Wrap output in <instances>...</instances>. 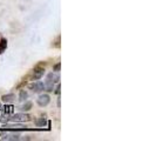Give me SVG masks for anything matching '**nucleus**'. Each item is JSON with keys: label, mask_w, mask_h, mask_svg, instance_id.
<instances>
[{"label": "nucleus", "mask_w": 156, "mask_h": 141, "mask_svg": "<svg viewBox=\"0 0 156 141\" xmlns=\"http://www.w3.org/2000/svg\"><path fill=\"white\" fill-rule=\"evenodd\" d=\"M35 125L37 127H45L46 125V118H40L35 121Z\"/></svg>", "instance_id": "obj_10"}, {"label": "nucleus", "mask_w": 156, "mask_h": 141, "mask_svg": "<svg viewBox=\"0 0 156 141\" xmlns=\"http://www.w3.org/2000/svg\"><path fill=\"white\" fill-rule=\"evenodd\" d=\"M30 89L33 91V92H35V93H40V92H42L45 89L44 82H41V81H34V82H32L31 85H30Z\"/></svg>", "instance_id": "obj_6"}, {"label": "nucleus", "mask_w": 156, "mask_h": 141, "mask_svg": "<svg viewBox=\"0 0 156 141\" xmlns=\"http://www.w3.org/2000/svg\"><path fill=\"white\" fill-rule=\"evenodd\" d=\"M0 139L1 140H7V141H18L20 140V134L16 133H4L0 134Z\"/></svg>", "instance_id": "obj_3"}, {"label": "nucleus", "mask_w": 156, "mask_h": 141, "mask_svg": "<svg viewBox=\"0 0 156 141\" xmlns=\"http://www.w3.org/2000/svg\"><path fill=\"white\" fill-rule=\"evenodd\" d=\"M49 101H51V98H49L48 94H41L37 99V103L39 105L40 107H46L47 105L49 103Z\"/></svg>", "instance_id": "obj_4"}, {"label": "nucleus", "mask_w": 156, "mask_h": 141, "mask_svg": "<svg viewBox=\"0 0 156 141\" xmlns=\"http://www.w3.org/2000/svg\"><path fill=\"white\" fill-rule=\"evenodd\" d=\"M31 119V115H28L26 113H16L14 115H12V118H9L8 120H11L13 122H25V121H30Z\"/></svg>", "instance_id": "obj_2"}, {"label": "nucleus", "mask_w": 156, "mask_h": 141, "mask_svg": "<svg viewBox=\"0 0 156 141\" xmlns=\"http://www.w3.org/2000/svg\"><path fill=\"white\" fill-rule=\"evenodd\" d=\"M13 112H14V107L12 106V105H8V106H5V114L4 115H11V114H13Z\"/></svg>", "instance_id": "obj_9"}, {"label": "nucleus", "mask_w": 156, "mask_h": 141, "mask_svg": "<svg viewBox=\"0 0 156 141\" xmlns=\"http://www.w3.org/2000/svg\"><path fill=\"white\" fill-rule=\"evenodd\" d=\"M2 101L4 102H12L14 99H16V94L14 93H9V94H6V95H2Z\"/></svg>", "instance_id": "obj_7"}, {"label": "nucleus", "mask_w": 156, "mask_h": 141, "mask_svg": "<svg viewBox=\"0 0 156 141\" xmlns=\"http://www.w3.org/2000/svg\"><path fill=\"white\" fill-rule=\"evenodd\" d=\"M60 67H61V63H58L56 65H54V67H53V70H55V72H59V70H60Z\"/></svg>", "instance_id": "obj_13"}, {"label": "nucleus", "mask_w": 156, "mask_h": 141, "mask_svg": "<svg viewBox=\"0 0 156 141\" xmlns=\"http://www.w3.org/2000/svg\"><path fill=\"white\" fill-rule=\"evenodd\" d=\"M59 80H60V77L59 74L56 73H48L47 74L46 81L44 82V86H45V89L47 92H53L54 91V86L55 84H59Z\"/></svg>", "instance_id": "obj_1"}, {"label": "nucleus", "mask_w": 156, "mask_h": 141, "mask_svg": "<svg viewBox=\"0 0 156 141\" xmlns=\"http://www.w3.org/2000/svg\"><path fill=\"white\" fill-rule=\"evenodd\" d=\"M55 94H58V95L60 94V85H59V84H58V87H56V89H55Z\"/></svg>", "instance_id": "obj_14"}, {"label": "nucleus", "mask_w": 156, "mask_h": 141, "mask_svg": "<svg viewBox=\"0 0 156 141\" xmlns=\"http://www.w3.org/2000/svg\"><path fill=\"white\" fill-rule=\"evenodd\" d=\"M6 48H7V40L1 39L0 40V54H2Z\"/></svg>", "instance_id": "obj_8"}, {"label": "nucleus", "mask_w": 156, "mask_h": 141, "mask_svg": "<svg viewBox=\"0 0 156 141\" xmlns=\"http://www.w3.org/2000/svg\"><path fill=\"white\" fill-rule=\"evenodd\" d=\"M44 74H45V68L44 67H35L33 70L31 79L32 80H39V79H41L44 77Z\"/></svg>", "instance_id": "obj_5"}, {"label": "nucleus", "mask_w": 156, "mask_h": 141, "mask_svg": "<svg viewBox=\"0 0 156 141\" xmlns=\"http://www.w3.org/2000/svg\"><path fill=\"white\" fill-rule=\"evenodd\" d=\"M26 98H27V93H26L25 91H21L20 94H19V100H20V101H23V100H26Z\"/></svg>", "instance_id": "obj_12"}, {"label": "nucleus", "mask_w": 156, "mask_h": 141, "mask_svg": "<svg viewBox=\"0 0 156 141\" xmlns=\"http://www.w3.org/2000/svg\"><path fill=\"white\" fill-rule=\"evenodd\" d=\"M32 108V102H26L23 106L20 107V110L21 112H27V110H30Z\"/></svg>", "instance_id": "obj_11"}]
</instances>
